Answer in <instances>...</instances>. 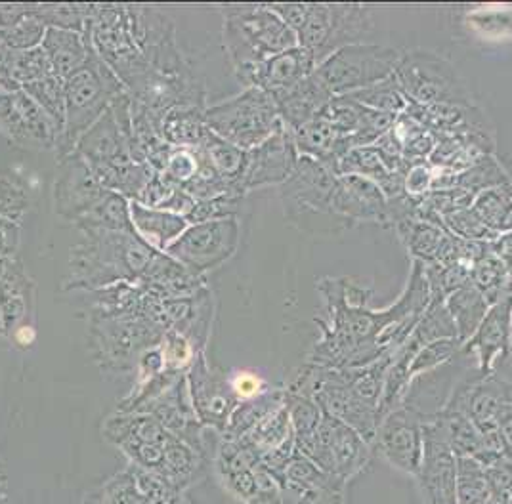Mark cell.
<instances>
[{
    "instance_id": "obj_1",
    "label": "cell",
    "mask_w": 512,
    "mask_h": 504,
    "mask_svg": "<svg viewBox=\"0 0 512 504\" xmlns=\"http://www.w3.org/2000/svg\"><path fill=\"white\" fill-rule=\"evenodd\" d=\"M81 239L69 251L65 291H98L115 283H138L155 252L136 233L77 228Z\"/></svg>"
},
{
    "instance_id": "obj_2",
    "label": "cell",
    "mask_w": 512,
    "mask_h": 504,
    "mask_svg": "<svg viewBox=\"0 0 512 504\" xmlns=\"http://www.w3.org/2000/svg\"><path fill=\"white\" fill-rule=\"evenodd\" d=\"M218 10L224 52L243 88H256L266 60L299 46L297 33L268 4H218Z\"/></svg>"
},
{
    "instance_id": "obj_3",
    "label": "cell",
    "mask_w": 512,
    "mask_h": 504,
    "mask_svg": "<svg viewBox=\"0 0 512 504\" xmlns=\"http://www.w3.org/2000/svg\"><path fill=\"white\" fill-rule=\"evenodd\" d=\"M64 86L65 123L56 147L58 159L73 153L81 138L104 117L111 104L128 92L125 84L96 56V52L83 69L65 81Z\"/></svg>"
},
{
    "instance_id": "obj_4",
    "label": "cell",
    "mask_w": 512,
    "mask_h": 504,
    "mask_svg": "<svg viewBox=\"0 0 512 504\" xmlns=\"http://www.w3.org/2000/svg\"><path fill=\"white\" fill-rule=\"evenodd\" d=\"M85 35L96 56L125 84L128 94L138 96L150 77V67L130 29L127 4H92Z\"/></svg>"
},
{
    "instance_id": "obj_5",
    "label": "cell",
    "mask_w": 512,
    "mask_h": 504,
    "mask_svg": "<svg viewBox=\"0 0 512 504\" xmlns=\"http://www.w3.org/2000/svg\"><path fill=\"white\" fill-rule=\"evenodd\" d=\"M337 178L331 163L299 157L293 176L279 188L285 216L300 230L312 233L348 230L331 209V191Z\"/></svg>"
},
{
    "instance_id": "obj_6",
    "label": "cell",
    "mask_w": 512,
    "mask_h": 504,
    "mask_svg": "<svg viewBox=\"0 0 512 504\" xmlns=\"http://www.w3.org/2000/svg\"><path fill=\"white\" fill-rule=\"evenodd\" d=\"M205 126L245 151L262 144L281 128L276 100L260 88H243L218 104L207 105Z\"/></svg>"
},
{
    "instance_id": "obj_7",
    "label": "cell",
    "mask_w": 512,
    "mask_h": 504,
    "mask_svg": "<svg viewBox=\"0 0 512 504\" xmlns=\"http://www.w3.org/2000/svg\"><path fill=\"white\" fill-rule=\"evenodd\" d=\"M402 54L386 44H352L325 58L312 75L333 98H341L392 77Z\"/></svg>"
},
{
    "instance_id": "obj_8",
    "label": "cell",
    "mask_w": 512,
    "mask_h": 504,
    "mask_svg": "<svg viewBox=\"0 0 512 504\" xmlns=\"http://www.w3.org/2000/svg\"><path fill=\"white\" fill-rule=\"evenodd\" d=\"M371 8L358 2H312L308 18L297 33L299 46L306 48L316 65L337 50L362 44L371 37Z\"/></svg>"
},
{
    "instance_id": "obj_9",
    "label": "cell",
    "mask_w": 512,
    "mask_h": 504,
    "mask_svg": "<svg viewBox=\"0 0 512 504\" xmlns=\"http://www.w3.org/2000/svg\"><path fill=\"white\" fill-rule=\"evenodd\" d=\"M394 77L402 86L409 104L472 105L469 88L455 67L442 56L428 50H409L402 54Z\"/></svg>"
},
{
    "instance_id": "obj_10",
    "label": "cell",
    "mask_w": 512,
    "mask_h": 504,
    "mask_svg": "<svg viewBox=\"0 0 512 504\" xmlns=\"http://www.w3.org/2000/svg\"><path fill=\"white\" fill-rule=\"evenodd\" d=\"M163 335V329L136 315L92 319L90 327L94 356L102 367L113 371L132 369L144 352L161 342Z\"/></svg>"
},
{
    "instance_id": "obj_11",
    "label": "cell",
    "mask_w": 512,
    "mask_h": 504,
    "mask_svg": "<svg viewBox=\"0 0 512 504\" xmlns=\"http://www.w3.org/2000/svg\"><path fill=\"white\" fill-rule=\"evenodd\" d=\"M239 241V218L190 224L188 230L167 249V254L192 272L205 277L234 258Z\"/></svg>"
},
{
    "instance_id": "obj_12",
    "label": "cell",
    "mask_w": 512,
    "mask_h": 504,
    "mask_svg": "<svg viewBox=\"0 0 512 504\" xmlns=\"http://www.w3.org/2000/svg\"><path fill=\"white\" fill-rule=\"evenodd\" d=\"M0 134L29 151H56L62 138V130L23 90H0Z\"/></svg>"
},
{
    "instance_id": "obj_13",
    "label": "cell",
    "mask_w": 512,
    "mask_h": 504,
    "mask_svg": "<svg viewBox=\"0 0 512 504\" xmlns=\"http://www.w3.org/2000/svg\"><path fill=\"white\" fill-rule=\"evenodd\" d=\"M109 189L100 184L85 159L73 151L58 159L54 180V210L73 226L94 209Z\"/></svg>"
},
{
    "instance_id": "obj_14",
    "label": "cell",
    "mask_w": 512,
    "mask_h": 504,
    "mask_svg": "<svg viewBox=\"0 0 512 504\" xmlns=\"http://www.w3.org/2000/svg\"><path fill=\"white\" fill-rule=\"evenodd\" d=\"M423 485L430 504H455V459L448 426L440 415L425 420L423 426Z\"/></svg>"
},
{
    "instance_id": "obj_15",
    "label": "cell",
    "mask_w": 512,
    "mask_h": 504,
    "mask_svg": "<svg viewBox=\"0 0 512 504\" xmlns=\"http://www.w3.org/2000/svg\"><path fill=\"white\" fill-rule=\"evenodd\" d=\"M331 209L348 228L356 224L392 228L390 207L383 189L362 176L346 174L337 178L331 191Z\"/></svg>"
},
{
    "instance_id": "obj_16",
    "label": "cell",
    "mask_w": 512,
    "mask_h": 504,
    "mask_svg": "<svg viewBox=\"0 0 512 504\" xmlns=\"http://www.w3.org/2000/svg\"><path fill=\"white\" fill-rule=\"evenodd\" d=\"M299 153L291 140V134L281 126L274 136L247 151V167L243 174V193L256 189L283 186L295 172Z\"/></svg>"
},
{
    "instance_id": "obj_17",
    "label": "cell",
    "mask_w": 512,
    "mask_h": 504,
    "mask_svg": "<svg viewBox=\"0 0 512 504\" xmlns=\"http://www.w3.org/2000/svg\"><path fill=\"white\" fill-rule=\"evenodd\" d=\"M186 378L197 419L218 430H226L228 420L239 403L230 388V380L214 373L203 352L193 359Z\"/></svg>"
},
{
    "instance_id": "obj_18",
    "label": "cell",
    "mask_w": 512,
    "mask_h": 504,
    "mask_svg": "<svg viewBox=\"0 0 512 504\" xmlns=\"http://www.w3.org/2000/svg\"><path fill=\"white\" fill-rule=\"evenodd\" d=\"M425 420L421 413L409 405H400L381 419L375 436L384 457L404 470H419L423 459Z\"/></svg>"
},
{
    "instance_id": "obj_19",
    "label": "cell",
    "mask_w": 512,
    "mask_h": 504,
    "mask_svg": "<svg viewBox=\"0 0 512 504\" xmlns=\"http://www.w3.org/2000/svg\"><path fill=\"white\" fill-rule=\"evenodd\" d=\"M512 293H503L493 304L490 312L463 346L465 354H472L478 363L480 377L493 373L497 361L511 352Z\"/></svg>"
},
{
    "instance_id": "obj_20",
    "label": "cell",
    "mask_w": 512,
    "mask_h": 504,
    "mask_svg": "<svg viewBox=\"0 0 512 504\" xmlns=\"http://www.w3.org/2000/svg\"><path fill=\"white\" fill-rule=\"evenodd\" d=\"M35 306V283L22 258H0V335H14Z\"/></svg>"
},
{
    "instance_id": "obj_21",
    "label": "cell",
    "mask_w": 512,
    "mask_h": 504,
    "mask_svg": "<svg viewBox=\"0 0 512 504\" xmlns=\"http://www.w3.org/2000/svg\"><path fill=\"white\" fill-rule=\"evenodd\" d=\"M138 285L146 293L159 298H186L207 287V277L197 275L184 264L176 262L167 252H155L148 270L140 277Z\"/></svg>"
},
{
    "instance_id": "obj_22",
    "label": "cell",
    "mask_w": 512,
    "mask_h": 504,
    "mask_svg": "<svg viewBox=\"0 0 512 504\" xmlns=\"http://www.w3.org/2000/svg\"><path fill=\"white\" fill-rule=\"evenodd\" d=\"M314 69H316L314 56L306 48L295 46L264 62L258 75L256 88L276 98L279 94L306 81L314 73Z\"/></svg>"
},
{
    "instance_id": "obj_23",
    "label": "cell",
    "mask_w": 512,
    "mask_h": 504,
    "mask_svg": "<svg viewBox=\"0 0 512 504\" xmlns=\"http://www.w3.org/2000/svg\"><path fill=\"white\" fill-rule=\"evenodd\" d=\"M43 50L52 67V73L65 83L71 75L83 69L94 50L85 33L48 27L44 35Z\"/></svg>"
},
{
    "instance_id": "obj_24",
    "label": "cell",
    "mask_w": 512,
    "mask_h": 504,
    "mask_svg": "<svg viewBox=\"0 0 512 504\" xmlns=\"http://www.w3.org/2000/svg\"><path fill=\"white\" fill-rule=\"evenodd\" d=\"M274 100L278 105L281 125L291 132L323 113L333 96L314 79V75H310L306 81L279 94Z\"/></svg>"
},
{
    "instance_id": "obj_25",
    "label": "cell",
    "mask_w": 512,
    "mask_h": 504,
    "mask_svg": "<svg viewBox=\"0 0 512 504\" xmlns=\"http://www.w3.org/2000/svg\"><path fill=\"white\" fill-rule=\"evenodd\" d=\"M130 218L134 233L153 251L167 252L172 243L188 230L190 222L169 210L150 209L130 201Z\"/></svg>"
},
{
    "instance_id": "obj_26",
    "label": "cell",
    "mask_w": 512,
    "mask_h": 504,
    "mask_svg": "<svg viewBox=\"0 0 512 504\" xmlns=\"http://www.w3.org/2000/svg\"><path fill=\"white\" fill-rule=\"evenodd\" d=\"M195 149L199 153L203 167L209 168L220 180H224L226 184L234 186L243 193L241 182H243V174L247 167V151L245 149L222 140L209 128H207L201 144Z\"/></svg>"
},
{
    "instance_id": "obj_27",
    "label": "cell",
    "mask_w": 512,
    "mask_h": 504,
    "mask_svg": "<svg viewBox=\"0 0 512 504\" xmlns=\"http://www.w3.org/2000/svg\"><path fill=\"white\" fill-rule=\"evenodd\" d=\"M446 308L455 325L457 340L465 344L490 312L491 302L490 298L469 279L463 287L449 294L446 298Z\"/></svg>"
},
{
    "instance_id": "obj_28",
    "label": "cell",
    "mask_w": 512,
    "mask_h": 504,
    "mask_svg": "<svg viewBox=\"0 0 512 504\" xmlns=\"http://www.w3.org/2000/svg\"><path fill=\"white\" fill-rule=\"evenodd\" d=\"M289 134H291V140L295 144L299 157H308V159L321 161V163H331L335 167L339 134L325 113H320L306 125L299 126L297 130H291Z\"/></svg>"
},
{
    "instance_id": "obj_29",
    "label": "cell",
    "mask_w": 512,
    "mask_h": 504,
    "mask_svg": "<svg viewBox=\"0 0 512 504\" xmlns=\"http://www.w3.org/2000/svg\"><path fill=\"white\" fill-rule=\"evenodd\" d=\"M394 230L409 254V258L421 264H436L440 251L448 239V231L442 226L417 220V218H407L398 222Z\"/></svg>"
},
{
    "instance_id": "obj_30",
    "label": "cell",
    "mask_w": 512,
    "mask_h": 504,
    "mask_svg": "<svg viewBox=\"0 0 512 504\" xmlns=\"http://www.w3.org/2000/svg\"><path fill=\"white\" fill-rule=\"evenodd\" d=\"M205 109L207 107H188L176 105L161 117L159 134L161 138L174 147H195L201 144L207 126H205Z\"/></svg>"
},
{
    "instance_id": "obj_31",
    "label": "cell",
    "mask_w": 512,
    "mask_h": 504,
    "mask_svg": "<svg viewBox=\"0 0 512 504\" xmlns=\"http://www.w3.org/2000/svg\"><path fill=\"white\" fill-rule=\"evenodd\" d=\"M470 37L482 42L512 41V4H488L470 8L463 16Z\"/></svg>"
},
{
    "instance_id": "obj_32",
    "label": "cell",
    "mask_w": 512,
    "mask_h": 504,
    "mask_svg": "<svg viewBox=\"0 0 512 504\" xmlns=\"http://www.w3.org/2000/svg\"><path fill=\"white\" fill-rule=\"evenodd\" d=\"M287 403V390H274V392H264L260 396L247 401L237 403V407L232 413L226 426L228 440H239L247 432H251L255 426H258L264 419H268L272 413H276L283 405Z\"/></svg>"
},
{
    "instance_id": "obj_33",
    "label": "cell",
    "mask_w": 512,
    "mask_h": 504,
    "mask_svg": "<svg viewBox=\"0 0 512 504\" xmlns=\"http://www.w3.org/2000/svg\"><path fill=\"white\" fill-rule=\"evenodd\" d=\"M48 75L54 73L44 54L43 46L25 52H4L2 77L16 90H22L27 84L37 83Z\"/></svg>"
},
{
    "instance_id": "obj_34",
    "label": "cell",
    "mask_w": 512,
    "mask_h": 504,
    "mask_svg": "<svg viewBox=\"0 0 512 504\" xmlns=\"http://www.w3.org/2000/svg\"><path fill=\"white\" fill-rule=\"evenodd\" d=\"M511 186L484 189L472 201V210L497 237L512 231Z\"/></svg>"
},
{
    "instance_id": "obj_35",
    "label": "cell",
    "mask_w": 512,
    "mask_h": 504,
    "mask_svg": "<svg viewBox=\"0 0 512 504\" xmlns=\"http://www.w3.org/2000/svg\"><path fill=\"white\" fill-rule=\"evenodd\" d=\"M75 228H102V230L134 233L130 218V199L117 191H107L104 199L83 216Z\"/></svg>"
},
{
    "instance_id": "obj_36",
    "label": "cell",
    "mask_w": 512,
    "mask_h": 504,
    "mask_svg": "<svg viewBox=\"0 0 512 504\" xmlns=\"http://www.w3.org/2000/svg\"><path fill=\"white\" fill-rule=\"evenodd\" d=\"M136 203H142L150 209L169 210V212L180 214V216L186 218L190 214L195 201L184 189L171 182L165 174L155 172L150 184L144 188L140 197L136 199Z\"/></svg>"
},
{
    "instance_id": "obj_37",
    "label": "cell",
    "mask_w": 512,
    "mask_h": 504,
    "mask_svg": "<svg viewBox=\"0 0 512 504\" xmlns=\"http://www.w3.org/2000/svg\"><path fill=\"white\" fill-rule=\"evenodd\" d=\"M392 132L396 134L398 142L402 144L409 165H417V163L428 161L432 149L438 142V136L434 132H430L427 126L421 125L419 121H415L407 113H402V115L396 117Z\"/></svg>"
},
{
    "instance_id": "obj_38",
    "label": "cell",
    "mask_w": 512,
    "mask_h": 504,
    "mask_svg": "<svg viewBox=\"0 0 512 504\" xmlns=\"http://www.w3.org/2000/svg\"><path fill=\"white\" fill-rule=\"evenodd\" d=\"M346 98L354 100L356 104L363 105L367 109L373 111H381V113H390V115H402L406 113L409 100L402 90V86L396 81V77H388L381 83L371 84L363 90H358L354 94H348Z\"/></svg>"
},
{
    "instance_id": "obj_39",
    "label": "cell",
    "mask_w": 512,
    "mask_h": 504,
    "mask_svg": "<svg viewBox=\"0 0 512 504\" xmlns=\"http://www.w3.org/2000/svg\"><path fill=\"white\" fill-rule=\"evenodd\" d=\"M92 12V4L81 2H37V16L46 27L69 29L77 33H85L86 23Z\"/></svg>"
},
{
    "instance_id": "obj_40",
    "label": "cell",
    "mask_w": 512,
    "mask_h": 504,
    "mask_svg": "<svg viewBox=\"0 0 512 504\" xmlns=\"http://www.w3.org/2000/svg\"><path fill=\"white\" fill-rule=\"evenodd\" d=\"M23 92L43 109L44 113L64 132L65 86L56 75H48L37 83L27 84Z\"/></svg>"
},
{
    "instance_id": "obj_41",
    "label": "cell",
    "mask_w": 512,
    "mask_h": 504,
    "mask_svg": "<svg viewBox=\"0 0 512 504\" xmlns=\"http://www.w3.org/2000/svg\"><path fill=\"white\" fill-rule=\"evenodd\" d=\"M442 226L457 239L470 241V243H490L497 239V235L478 218V214L472 210V207L455 209L444 214Z\"/></svg>"
},
{
    "instance_id": "obj_42",
    "label": "cell",
    "mask_w": 512,
    "mask_h": 504,
    "mask_svg": "<svg viewBox=\"0 0 512 504\" xmlns=\"http://www.w3.org/2000/svg\"><path fill=\"white\" fill-rule=\"evenodd\" d=\"M35 12L20 23L0 31V44L4 46L6 52H25V50L43 46L44 35H46L48 27Z\"/></svg>"
},
{
    "instance_id": "obj_43",
    "label": "cell",
    "mask_w": 512,
    "mask_h": 504,
    "mask_svg": "<svg viewBox=\"0 0 512 504\" xmlns=\"http://www.w3.org/2000/svg\"><path fill=\"white\" fill-rule=\"evenodd\" d=\"M241 201H243V197H234V195L195 201L190 214L186 216V220L190 224H203V222H213V220L239 218Z\"/></svg>"
},
{
    "instance_id": "obj_44",
    "label": "cell",
    "mask_w": 512,
    "mask_h": 504,
    "mask_svg": "<svg viewBox=\"0 0 512 504\" xmlns=\"http://www.w3.org/2000/svg\"><path fill=\"white\" fill-rule=\"evenodd\" d=\"M31 205L29 191L20 180L0 176V216L20 222Z\"/></svg>"
},
{
    "instance_id": "obj_45",
    "label": "cell",
    "mask_w": 512,
    "mask_h": 504,
    "mask_svg": "<svg viewBox=\"0 0 512 504\" xmlns=\"http://www.w3.org/2000/svg\"><path fill=\"white\" fill-rule=\"evenodd\" d=\"M199 170H201V159H199L197 149L174 147L171 157L167 161V167L161 174H165L176 186L184 188L199 174Z\"/></svg>"
},
{
    "instance_id": "obj_46",
    "label": "cell",
    "mask_w": 512,
    "mask_h": 504,
    "mask_svg": "<svg viewBox=\"0 0 512 504\" xmlns=\"http://www.w3.org/2000/svg\"><path fill=\"white\" fill-rule=\"evenodd\" d=\"M434 176H436V168L432 167L428 161L411 165L404 178L407 195L413 199H421L428 195L432 191Z\"/></svg>"
},
{
    "instance_id": "obj_47",
    "label": "cell",
    "mask_w": 512,
    "mask_h": 504,
    "mask_svg": "<svg viewBox=\"0 0 512 504\" xmlns=\"http://www.w3.org/2000/svg\"><path fill=\"white\" fill-rule=\"evenodd\" d=\"M268 8L278 14L281 20L285 21L295 33H299L308 18L310 12V2H274L268 4Z\"/></svg>"
},
{
    "instance_id": "obj_48",
    "label": "cell",
    "mask_w": 512,
    "mask_h": 504,
    "mask_svg": "<svg viewBox=\"0 0 512 504\" xmlns=\"http://www.w3.org/2000/svg\"><path fill=\"white\" fill-rule=\"evenodd\" d=\"M230 388L234 392L235 399L247 401V399L256 398L260 394H264V380L256 377L255 373L249 371H239L234 377L230 378Z\"/></svg>"
},
{
    "instance_id": "obj_49",
    "label": "cell",
    "mask_w": 512,
    "mask_h": 504,
    "mask_svg": "<svg viewBox=\"0 0 512 504\" xmlns=\"http://www.w3.org/2000/svg\"><path fill=\"white\" fill-rule=\"evenodd\" d=\"M22 245L20 222L0 216V258H18Z\"/></svg>"
},
{
    "instance_id": "obj_50",
    "label": "cell",
    "mask_w": 512,
    "mask_h": 504,
    "mask_svg": "<svg viewBox=\"0 0 512 504\" xmlns=\"http://www.w3.org/2000/svg\"><path fill=\"white\" fill-rule=\"evenodd\" d=\"M37 10V2H0V31L20 23Z\"/></svg>"
}]
</instances>
